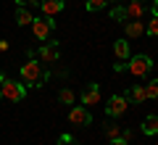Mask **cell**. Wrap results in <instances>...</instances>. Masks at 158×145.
<instances>
[{
	"label": "cell",
	"instance_id": "1",
	"mask_svg": "<svg viewBox=\"0 0 158 145\" xmlns=\"http://www.w3.org/2000/svg\"><path fill=\"white\" fill-rule=\"evenodd\" d=\"M21 82L27 84V87H42V84L48 82V71L42 69V61L29 58L21 66Z\"/></svg>",
	"mask_w": 158,
	"mask_h": 145
},
{
	"label": "cell",
	"instance_id": "2",
	"mask_svg": "<svg viewBox=\"0 0 158 145\" xmlns=\"http://www.w3.org/2000/svg\"><path fill=\"white\" fill-rule=\"evenodd\" d=\"M0 98H6L11 103H21L27 98V84L16 82V79H3L0 82Z\"/></svg>",
	"mask_w": 158,
	"mask_h": 145
},
{
	"label": "cell",
	"instance_id": "3",
	"mask_svg": "<svg viewBox=\"0 0 158 145\" xmlns=\"http://www.w3.org/2000/svg\"><path fill=\"white\" fill-rule=\"evenodd\" d=\"M150 66H153V61H150V56H145V53L132 56V61L127 63V69H129L132 77H145V74L150 71Z\"/></svg>",
	"mask_w": 158,
	"mask_h": 145
},
{
	"label": "cell",
	"instance_id": "4",
	"mask_svg": "<svg viewBox=\"0 0 158 145\" xmlns=\"http://www.w3.org/2000/svg\"><path fill=\"white\" fill-rule=\"evenodd\" d=\"M69 122H71L74 127H90L92 124V111L87 106H74L71 111H69Z\"/></svg>",
	"mask_w": 158,
	"mask_h": 145
},
{
	"label": "cell",
	"instance_id": "5",
	"mask_svg": "<svg viewBox=\"0 0 158 145\" xmlns=\"http://www.w3.org/2000/svg\"><path fill=\"white\" fill-rule=\"evenodd\" d=\"M56 29V21H53V16H42V19H34L32 21V32L37 40H48V34Z\"/></svg>",
	"mask_w": 158,
	"mask_h": 145
},
{
	"label": "cell",
	"instance_id": "6",
	"mask_svg": "<svg viewBox=\"0 0 158 145\" xmlns=\"http://www.w3.org/2000/svg\"><path fill=\"white\" fill-rule=\"evenodd\" d=\"M127 95H111L108 98V106H106V113L108 116H121V113L127 111Z\"/></svg>",
	"mask_w": 158,
	"mask_h": 145
},
{
	"label": "cell",
	"instance_id": "7",
	"mask_svg": "<svg viewBox=\"0 0 158 145\" xmlns=\"http://www.w3.org/2000/svg\"><path fill=\"white\" fill-rule=\"evenodd\" d=\"M58 56H61V48H58V42H48L40 48V61L42 63H56Z\"/></svg>",
	"mask_w": 158,
	"mask_h": 145
},
{
	"label": "cell",
	"instance_id": "8",
	"mask_svg": "<svg viewBox=\"0 0 158 145\" xmlns=\"http://www.w3.org/2000/svg\"><path fill=\"white\" fill-rule=\"evenodd\" d=\"M100 103V84L92 82L90 87H85V92H82V106H98Z\"/></svg>",
	"mask_w": 158,
	"mask_h": 145
},
{
	"label": "cell",
	"instance_id": "9",
	"mask_svg": "<svg viewBox=\"0 0 158 145\" xmlns=\"http://www.w3.org/2000/svg\"><path fill=\"white\" fill-rule=\"evenodd\" d=\"M148 13V0H132L127 6V16L129 19H142Z\"/></svg>",
	"mask_w": 158,
	"mask_h": 145
},
{
	"label": "cell",
	"instance_id": "10",
	"mask_svg": "<svg viewBox=\"0 0 158 145\" xmlns=\"http://www.w3.org/2000/svg\"><path fill=\"white\" fill-rule=\"evenodd\" d=\"M63 6H66V0H40V8H42L45 16H56V13H61Z\"/></svg>",
	"mask_w": 158,
	"mask_h": 145
},
{
	"label": "cell",
	"instance_id": "11",
	"mask_svg": "<svg viewBox=\"0 0 158 145\" xmlns=\"http://www.w3.org/2000/svg\"><path fill=\"white\" fill-rule=\"evenodd\" d=\"M124 32H127V37H140V34L145 32V24H142L140 19H132V21L124 24Z\"/></svg>",
	"mask_w": 158,
	"mask_h": 145
},
{
	"label": "cell",
	"instance_id": "12",
	"mask_svg": "<svg viewBox=\"0 0 158 145\" xmlns=\"http://www.w3.org/2000/svg\"><path fill=\"white\" fill-rule=\"evenodd\" d=\"M127 100L145 103V100H148V95H145V84H132V90L127 92Z\"/></svg>",
	"mask_w": 158,
	"mask_h": 145
},
{
	"label": "cell",
	"instance_id": "13",
	"mask_svg": "<svg viewBox=\"0 0 158 145\" xmlns=\"http://www.w3.org/2000/svg\"><path fill=\"white\" fill-rule=\"evenodd\" d=\"M113 53H116V58L127 61V58H129V42H127V40H116V42H113Z\"/></svg>",
	"mask_w": 158,
	"mask_h": 145
},
{
	"label": "cell",
	"instance_id": "14",
	"mask_svg": "<svg viewBox=\"0 0 158 145\" xmlns=\"http://www.w3.org/2000/svg\"><path fill=\"white\" fill-rule=\"evenodd\" d=\"M32 21H34V16L27 11V6H19L16 8V24L19 27H27V24H32Z\"/></svg>",
	"mask_w": 158,
	"mask_h": 145
},
{
	"label": "cell",
	"instance_id": "15",
	"mask_svg": "<svg viewBox=\"0 0 158 145\" xmlns=\"http://www.w3.org/2000/svg\"><path fill=\"white\" fill-rule=\"evenodd\" d=\"M142 132L150 137V134H158V116L153 113V116H145V122H142Z\"/></svg>",
	"mask_w": 158,
	"mask_h": 145
},
{
	"label": "cell",
	"instance_id": "16",
	"mask_svg": "<svg viewBox=\"0 0 158 145\" xmlns=\"http://www.w3.org/2000/svg\"><path fill=\"white\" fill-rule=\"evenodd\" d=\"M108 6V0H85V8L90 13H95V11H100V8H106Z\"/></svg>",
	"mask_w": 158,
	"mask_h": 145
},
{
	"label": "cell",
	"instance_id": "17",
	"mask_svg": "<svg viewBox=\"0 0 158 145\" xmlns=\"http://www.w3.org/2000/svg\"><path fill=\"white\" fill-rule=\"evenodd\" d=\"M106 134H108L111 140H116L118 134H121V127H118V124H111V122H108V124H106Z\"/></svg>",
	"mask_w": 158,
	"mask_h": 145
},
{
	"label": "cell",
	"instance_id": "18",
	"mask_svg": "<svg viewBox=\"0 0 158 145\" xmlns=\"http://www.w3.org/2000/svg\"><path fill=\"white\" fill-rule=\"evenodd\" d=\"M145 95L148 98H158V79H153V82L145 84Z\"/></svg>",
	"mask_w": 158,
	"mask_h": 145
},
{
	"label": "cell",
	"instance_id": "19",
	"mask_svg": "<svg viewBox=\"0 0 158 145\" xmlns=\"http://www.w3.org/2000/svg\"><path fill=\"white\" fill-rule=\"evenodd\" d=\"M58 100L66 103V106H71V103H74V92H71V90H61V92H58Z\"/></svg>",
	"mask_w": 158,
	"mask_h": 145
},
{
	"label": "cell",
	"instance_id": "20",
	"mask_svg": "<svg viewBox=\"0 0 158 145\" xmlns=\"http://www.w3.org/2000/svg\"><path fill=\"white\" fill-rule=\"evenodd\" d=\"M145 32L150 34V37H158V16H153V21L145 27Z\"/></svg>",
	"mask_w": 158,
	"mask_h": 145
},
{
	"label": "cell",
	"instance_id": "21",
	"mask_svg": "<svg viewBox=\"0 0 158 145\" xmlns=\"http://www.w3.org/2000/svg\"><path fill=\"white\" fill-rule=\"evenodd\" d=\"M111 16H113V21H124V19H127V8H124V6L113 8V13H111Z\"/></svg>",
	"mask_w": 158,
	"mask_h": 145
},
{
	"label": "cell",
	"instance_id": "22",
	"mask_svg": "<svg viewBox=\"0 0 158 145\" xmlns=\"http://www.w3.org/2000/svg\"><path fill=\"white\" fill-rule=\"evenodd\" d=\"M111 145H129V140H127V137H121V134H118L116 140H111Z\"/></svg>",
	"mask_w": 158,
	"mask_h": 145
},
{
	"label": "cell",
	"instance_id": "23",
	"mask_svg": "<svg viewBox=\"0 0 158 145\" xmlns=\"http://www.w3.org/2000/svg\"><path fill=\"white\" fill-rule=\"evenodd\" d=\"M148 11H150V13H153V16H158V0H153L150 6H148Z\"/></svg>",
	"mask_w": 158,
	"mask_h": 145
},
{
	"label": "cell",
	"instance_id": "24",
	"mask_svg": "<svg viewBox=\"0 0 158 145\" xmlns=\"http://www.w3.org/2000/svg\"><path fill=\"white\" fill-rule=\"evenodd\" d=\"M19 6H40V0H19Z\"/></svg>",
	"mask_w": 158,
	"mask_h": 145
},
{
	"label": "cell",
	"instance_id": "25",
	"mask_svg": "<svg viewBox=\"0 0 158 145\" xmlns=\"http://www.w3.org/2000/svg\"><path fill=\"white\" fill-rule=\"evenodd\" d=\"M66 145H79V143H74V140H71V143H66Z\"/></svg>",
	"mask_w": 158,
	"mask_h": 145
}]
</instances>
